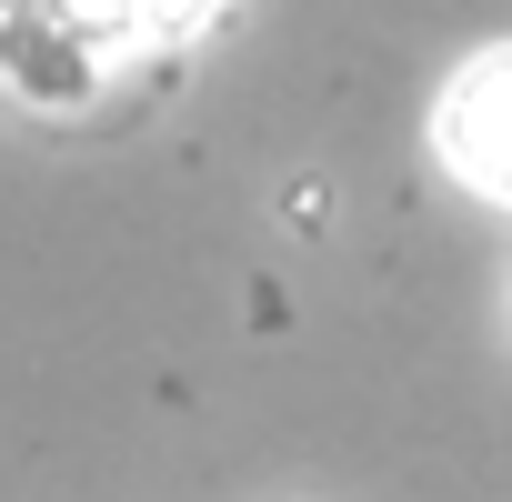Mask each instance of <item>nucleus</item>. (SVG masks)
<instances>
[{"instance_id": "obj_2", "label": "nucleus", "mask_w": 512, "mask_h": 502, "mask_svg": "<svg viewBox=\"0 0 512 502\" xmlns=\"http://www.w3.org/2000/svg\"><path fill=\"white\" fill-rule=\"evenodd\" d=\"M101 11H111V31H121L131 51H171V41H191V31L221 11V0H101Z\"/></svg>"}, {"instance_id": "obj_1", "label": "nucleus", "mask_w": 512, "mask_h": 502, "mask_svg": "<svg viewBox=\"0 0 512 502\" xmlns=\"http://www.w3.org/2000/svg\"><path fill=\"white\" fill-rule=\"evenodd\" d=\"M432 141H442V161H452L472 191L512 201V41H502V51H472V61L442 81Z\"/></svg>"}]
</instances>
